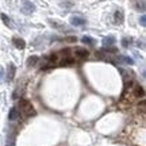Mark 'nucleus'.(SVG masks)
<instances>
[{
    "label": "nucleus",
    "mask_w": 146,
    "mask_h": 146,
    "mask_svg": "<svg viewBox=\"0 0 146 146\" xmlns=\"http://www.w3.org/2000/svg\"><path fill=\"white\" fill-rule=\"evenodd\" d=\"M18 106H19L18 108L21 110L19 112H22L26 118H29V116H34V115H35V110H34L33 104L27 99H19V104Z\"/></svg>",
    "instance_id": "nucleus-1"
},
{
    "label": "nucleus",
    "mask_w": 146,
    "mask_h": 146,
    "mask_svg": "<svg viewBox=\"0 0 146 146\" xmlns=\"http://www.w3.org/2000/svg\"><path fill=\"white\" fill-rule=\"evenodd\" d=\"M73 54H74V57L80 58V60H85V58L89 56V52L87 50V49L77 47V49H74V50H73Z\"/></svg>",
    "instance_id": "nucleus-2"
},
{
    "label": "nucleus",
    "mask_w": 146,
    "mask_h": 146,
    "mask_svg": "<svg viewBox=\"0 0 146 146\" xmlns=\"http://www.w3.org/2000/svg\"><path fill=\"white\" fill-rule=\"evenodd\" d=\"M73 64H74V57H72V56H66V57H62L61 60H60L58 65H60V66H70V65H73Z\"/></svg>",
    "instance_id": "nucleus-3"
},
{
    "label": "nucleus",
    "mask_w": 146,
    "mask_h": 146,
    "mask_svg": "<svg viewBox=\"0 0 146 146\" xmlns=\"http://www.w3.org/2000/svg\"><path fill=\"white\" fill-rule=\"evenodd\" d=\"M133 94L137 98H143L145 96V89L142 88L139 84H133Z\"/></svg>",
    "instance_id": "nucleus-4"
},
{
    "label": "nucleus",
    "mask_w": 146,
    "mask_h": 146,
    "mask_svg": "<svg viewBox=\"0 0 146 146\" xmlns=\"http://www.w3.org/2000/svg\"><path fill=\"white\" fill-rule=\"evenodd\" d=\"M22 10L25 11L26 14H31L35 10V5L33 4L31 1H29V0H23V8Z\"/></svg>",
    "instance_id": "nucleus-5"
},
{
    "label": "nucleus",
    "mask_w": 146,
    "mask_h": 146,
    "mask_svg": "<svg viewBox=\"0 0 146 146\" xmlns=\"http://www.w3.org/2000/svg\"><path fill=\"white\" fill-rule=\"evenodd\" d=\"M19 115H21L19 108H18V107H12V108L10 110V112H8V119L10 120H16L18 118H19Z\"/></svg>",
    "instance_id": "nucleus-6"
},
{
    "label": "nucleus",
    "mask_w": 146,
    "mask_h": 146,
    "mask_svg": "<svg viewBox=\"0 0 146 146\" xmlns=\"http://www.w3.org/2000/svg\"><path fill=\"white\" fill-rule=\"evenodd\" d=\"M114 21H115V23H116V25H122V23H123V21H125V16H123V12H122L120 10L115 11Z\"/></svg>",
    "instance_id": "nucleus-7"
},
{
    "label": "nucleus",
    "mask_w": 146,
    "mask_h": 146,
    "mask_svg": "<svg viewBox=\"0 0 146 146\" xmlns=\"http://www.w3.org/2000/svg\"><path fill=\"white\" fill-rule=\"evenodd\" d=\"M70 23L73 26H84L85 25V19L80 18V16H72L70 18Z\"/></svg>",
    "instance_id": "nucleus-8"
},
{
    "label": "nucleus",
    "mask_w": 146,
    "mask_h": 146,
    "mask_svg": "<svg viewBox=\"0 0 146 146\" xmlns=\"http://www.w3.org/2000/svg\"><path fill=\"white\" fill-rule=\"evenodd\" d=\"M12 43H14V46H15L16 49H21V50L26 47V42L23 41L22 38H14V39H12Z\"/></svg>",
    "instance_id": "nucleus-9"
},
{
    "label": "nucleus",
    "mask_w": 146,
    "mask_h": 146,
    "mask_svg": "<svg viewBox=\"0 0 146 146\" xmlns=\"http://www.w3.org/2000/svg\"><path fill=\"white\" fill-rule=\"evenodd\" d=\"M115 43V38L112 35H108V36H106L104 39H103V46L104 47H108V46H112Z\"/></svg>",
    "instance_id": "nucleus-10"
},
{
    "label": "nucleus",
    "mask_w": 146,
    "mask_h": 146,
    "mask_svg": "<svg viewBox=\"0 0 146 146\" xmlns=\"http://www.w3.org/2000/svg\"><path fill=\"white\" fill-rule=\"evenodd\" d=\"M15 76V65L14 64H10V66H8V72H7V80L10 81L12 80Z\"/></svg>",
    "instance_id": "nucleus-11"
},
{
    "label": "nucleus",
    "mask_w": 146,
    "mask_h": 146,
    "mask_svg": "<svg viewBox=\"0 0 146 146\" xmlns=\"http://www.w3.org/2000/svg\"><path fill=\"white\" fill-rule=\"evenodd\" d=\"M81 42H83L84 45H88V46H95L94 38H91V36H88V35L83 36V38H81Z\"/></svg>",
    "instance_id": "nucleus-12"
},
{
    "label": "nucleus",
    "mask_w": 146,
    "mask_h": 146,
    "mask_svg": "<svg viewBox=\"0 0 146 146\" xmlns=\"http://www.w3.org/2000/svg\"><path fill=\"white\" fill-rule=\"evenodd\" d=\"M50 25H52L53 27H56V29H58V30H61V31H68V29L64 26V25H61V23H58V22H54V21H50Z\"/></svg>",
    "instance_id": "nucleus-13"
},
{
    "label": "nucleus",
    "mask_w": 146,
    "mask_h": 146,
    "mask_svg": "<svg viewBox=\"0 0 146 146\" xmlns=\"http://www.w3.org/2000/svg\"><path fill=\"white\" fill-rule=\"evenodd\" d=\"M38 60H39V58L36 57V56H31V57H29V60H27V65H29V66H34V65H36Z\"/></svg>",
    "instance_id": "nucleus-14"
},
{
    "label": "nucleus",
    "mask_w": 146,
    "mask_h": 146,
    "mask_svg": "<svg viewBox=\"0 0 146 146\" xmlns=\"http://www.w3.org/2000/svg\"><path fill=\"white\" fill-rule=\"evenodd\" d=\"M1 19H3V22H4V25L7 27H12V22L8 19V16L5 15V14H1Z\"/></svg>",
    "instance_id": "nucleus-15"
},
{
    "label": "nucleus",
    "mask_w": 146,
    "mask_h": 146,
    "mask_svg": "<svg viewBox=\"0 0 146 146\" xmlns=\"http://www.w3.org/2000/svg\"><path fill=\"white\" fill-rule=\"evenodd\" d=\"M130 43H131L130 38H123V39H122V45H123V47H129Z\"/></svg>",
    "instance_id": "nucleus-16"
},
{
    "label": "nucleus",
    "mask_w": 146,
    "mask_h": 146,
    "mask_svg": "<svg viewBox=\"0 0 146 146\" xmlns=\"http://www.w3.org/2000/svg\"><path fill=\"white\" fill-rule=\"evenodd\" d=\"M120 58H122V60H123L126 64H130V65H133V64H134V61H133L130 57H120Z\"/></svg>",
    "instance_id": "nucleus-17"
},
{
    "label": "nucleus",
    "mask_w": 146,
    "mask_h": 146,
    "mask_svg": "<svg viewBox=\"0 0 146 146\" xmlns=\"http://www.w3.org/2000/svg\"><path fill=\"white\" fill-rule=\"evenodd\" d=\"M139 23H141V26H142V27H145V26H146V18H145V15H142L141 18H139Z\"/></svg>",
    "instance_id": "nucleus-18"
},
{
    "label": "nucleus",
    "mask_w": 146,
    "mask_h": 146,
    "mask_svg": "<svg viewBox=\"0 0 146 146\" xmlns=\"http://www.w3.org/2000/svg\"><path fill=\"white\" fill-rule=\"evenodd\" d=\"M96 57L100 58V60H103V58H104V50H103V52H96Z\"/></svg>",
    "instance_id": "nucleus-19"
},
{
    "label": "nucleus",
    "mask_w": 146,
    "mask_h": 146,
    "mask_svg": "<svg viewBox=\"0 0 146 146\" xmlns=\"http://www.w3.org/2000/svg\"><path fill=\"white\" fill-rule=\"evenodd\" d=\"M65 41L66 42H76V36H68V38H65Z\"/></svg>",
    "instance_id": "nucleus-20"
},
{
    "label": "nucleus",
    "mask_w": 146,
    "mask_h": 146,
    "mask_svg": "<svg viewBox=\"0 0 146 146\" xmlns=\"http://www.w3.org/2000/svg\"><path fill=\"white\" fill-rule=\"evenodd\" d=\"M1 76H3V70L0 69V78H1Z\"/></svg>",
    "instance_id": "nucleus-21"
}]
</instances>
